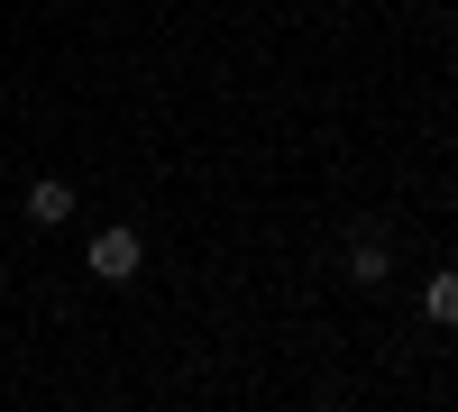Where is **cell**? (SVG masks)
Returning <instances> with one entry per match:
<instances>
[{
	"instance_id": "7a4b0ae2",
	"label": "cell",
	"mask_w": 458,
	"mask_h": 412,
	"mask_svg": "<svg viewBox=\"0 0 458 412\" xmlns=\"http://www.w3.org/2000/svg\"><path fill=\"white\" fill-rule=\"evenodd\" d=\"M28 220H37V230H55V220H73V183H28Z\"/></svg>"
},
{
	"instance_id": "3957f363",
	"label": "cell",
	"mask_w": 458,
	"mask_h": 412,
	"mask_svg": "<svg viewBox=\"0 0 458 412\" xmlns=\"http://www.w3.org/2000/svg\"><path fill=\"white\" fill-rule=\"evenodd\" d=\"M349 284H386V239L376 230H358V248H349Z\"/></svg>"
},
{
	"instance_id": "6da1fadb",
	"label": "cell",
	"mask_w": 458,
	"mask_h": 412,
	"mask_svg": "<svg viewBox=\"0 0 458 412\" xmlns=\"http://www.w3.org/2000/svg\"><path fill=\"white\" fill-rule=\"evenodd\" d=\"M83 266H92L101 284H129V275L147 266V248H138V230H101V239H92V256H83Z\"/></svg>"
},
{
	"instance_id": "5b68a950",
	"label": "cell",
	"mask_w": 458,
	"mask_h": 412,
	"mask_svg": "<svg viewBox=\"0 0 458 412\" xmlns=\"http://www.w3.org/2000/svg\"><path fill=\"white\" fill-rule=\"evenodd\" d=\"M110 412H120V403H110Z\"/></svg>"
},
{
	"instance_id": "277c9868",
	"label": "cell",
	"mask_w": 458,
	"mask_h": 412,
	"mask_svg": "<svg viewBox=\"0 0 458 412\" xmlns=\"http://www.w3.org/2000/svg\"><path fill=\"white\" fill-rule=\"evenodd\" d=\"M422 312H431V321H458V275H449V266L422 284Z\"/></svg>"
}]
</instances>
